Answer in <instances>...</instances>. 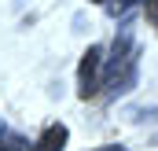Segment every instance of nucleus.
Returning <instances> with one entry per match:
<instances>
[{"label":"nucleus","instance_id":"5","mask_svg":"<svg viewBox=\"0 0 158 151\" xmlns=\"http://www.w3.org/2000/svg\"><path fill=\"white\" fill-rule=\"evenodd\" d=\"M136 4H140V0H110L107 7H110L114 15H129V7H136Z\"/></svg>","mask_w":158,"mask_h":151},{"label":"nucleus","instance_id":"1","mask_svg":"<svg viewBox=\"0 0 158 151\" xmlns=\"http://www.w3.org/2000/svg\"><path fill=\"white\" fill-rule=\"evenodd\" d=\"M136 67H140V48H136L132 30H129V22H125L118 30V37H114V52H110V63H107V77H103L107 92H110V96L129 92V88L136 85Z\"/></svg>","mask_w":158,"mask_h":151},{"label":"nucleus","instance_id":"2","mask_svg":"<svg viewBox=\"0 0 158 151\" xmlns=\"http://www.w3.org/2000/svg\"><path fill=\"white\" fill-rule=\"evenodd\" d=\"M99 70H103V48L92 44V48L85 52V59H81V70H77V92H81V100H88V96L99 92Z\"/></svg>","mask_w":158,"mask_h":151},{"label":"nucleus","instance_id":"4","mask_svg":"<svg viewBox=\"0 0 158 151\" xmlns=\"http://www.w3.org/2000/svg\"><path fill=\"white\" fill-rule=\"evenodd\" d=\"M26 148V140L22 136H15V133H4L0 129V151H22Z\"/></svg>","mask_w":158,"mask_h":151},{"label":"nucleus","instance_id":"3","mask_svg":"<svg viewBox=\"0 0 158 151\" xmlns=\"http://www.w3.org/2000/svg\"><path fill=\"white\" fill-rule=\"evenodd\" d=\"M63 144H66V125H48L33 151H63Z\"/></svg>","mask_w":158,"mask_h":151},{"label":"nucleus","instance_id":"7","mask_svg":"<svg viewBox=\"0 0 158 151\" xmlns=\"http://www.w3.org/2000/svg\"><path fill=\"white\" fill-rule=\"evenodd\" d=\"M96 151H125L121 144H103V148H96Z\"/></svg>","mask_w":158,"mask_h":151},{"label":"nucleus","instance_id":"8","mask_svg":"<svg viewBox=\"0 0 158 151\" xmlns=\"http://www.w3.org/2000/svg\"><path fill=\"white\" fill-rule=\"evenodd\" d=\"M96 4H110V0H96Z\"/></svg>","mask_w":158,"mask_h":151},{"label":"nucleus","instance_id":"6","mask_svg":"<svg viewBox=\"0 0 158 151\" xmlns=\"http://www.w3.org/2000/svg\"><path fill=\"white\" fill-rule=\"evenodd\" d=\"M143 11H147V22L158 26V0H147V7H143Z\"/></svg>","mask_w":158,"mask_h":151}]
</instances>
